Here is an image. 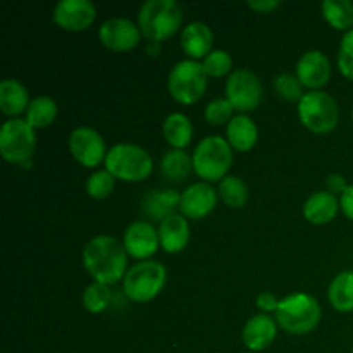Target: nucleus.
I'll list each match as a JSON object with an SVG mask.
<instances>
[{
  "label": "nucleus",
  "mask_w": 353,
  "mask_h": 353,
  "mask_svg": "<svg viewBox=\"0 0 353 353\" xmlns=\"http://www.w3.org/2000/svg\"><path fill=\"white\" fill-rule=\"evenodd\" d=\"M68 145L72 159L78 164L90 169L97 168L102 162H105L107 152H109L102 134L90 126L74 128L71 131V134H69Z\"/></svg>",
  "instance_id": "9b49d317"
},
{
  "label": "nucleus",
  "mask_w": 353,
  "mask_h": 353,
  "mask_svg": "<svg viewBox=\"0 0 353 353\" xmlns=\"http://www.w3.org/2000/svg\"><path fill=\"white\" fill-rule=\"evenodd\" d=\"M341 210L340 207V199L333 193L326 192H316L305 200L303 203V217L305 221H309L314 226H324V224H330L331 221H334V217L338 216V212Z\"/></svg>",
  "instance_id": "aec40b11"
},
{
  "label": "nucleus",
  "mask_w": 353,
  "mask_h": 353,
  "mask_svg": "<svg viewBox=\"0 0 353 353\" xmlns=\"http://www.w3.org/2000/svg\"><path fill=\"white\" fill-rule=\"evenodd\" d=\"M193 171L205 183L223 181L233 165V148L226 138L212 134L199 141L193 150Z\"/></svg>",
  "instance_id": "20e7f679"
},
{
  "label": "nucleus",
  "mask_w": 353,
  "mask_h": 353,
  "mask_svg": "<svg viewBox=\"0 0 353 353\" xmlns=\"http://www.w3.org/2000/svg\"><path fill=\"white\" fill-rule=\"evenodd\" d=\"M348 183H347V178H345L343 174H338V172H333V174H330L326 178V192L333 193V195H343L345 190L348 188Z\"/></svg>",
  "instance_id": "e433bc0d"
},
{
  "label": "nucleus",
  "mask_w": 353,
  "mask_h": 353,
  "mask_svg": "<svg viewBox=\"0 0 353 353\" xmlns=\"http://www.w3.org/2000/svg\"><path fill=\"white\" fill-rule=\"evenodd\" d=\"M116 186V178L107 169H100L86 179V193L93 200H105Z\"/></svg>",
  "instance_id": "2f4dec72"
},
{
  "label": "nucleus",
  "mask_w": 353,
  "mask_h": 353,
  "mask_svg": "<svg viewBox=\"0 0 353 353\" xmlns=\"http://www.w3.org/2000/svg\"><path fill=\"white\" fill-rule=\"evenodd\" d=\"M241 353H254V352H241Z\"/></svg>",
  "instance_id": "a19ab883"
},
{
  "label": "nucleus",
  "mask_w": 353,
  "mask_h": 353,
  "mask_svg": "<svg viewBox=\"0 0 353 353\" xmlns=\"http://www.w3.org/2000/svg\"><path fill=\"white\" fill-rule=\"evenodd\" d=\"M181 24L183 7L176 0H147L138 10V28L154 43L174 37Z\"/></svg>",
  "instance_id": "f03ea898"
},
{
  "label": "nucleus",
  "mask_w": 353,
  "mask_h": 353,
  "mask_svg": "<svg viewBox=\"0 0 353 353\" xmlns=\"http://www.w3.org/2000/svg\"><path fill=\"white\" fill-rule=\"evenodd\" d=\"M350 116H352V123H353V107H352V112H350Z\"/></svg>",
  "instance_id": "ea45409f"
},
{
  "label": "nucleus",
  "mask_w": 353,
  "mask_h": 353,
  "mask_svg": "<svg viewBox=\"0 0 353 353\" xmlns=\"http://www.w3.org/2000/svg\"><path fill=\"white\" fill-rule=\"evenodd\" d=\"M219 199L226 203L230 209H241L247 205L248 199H250V192L248 186L240 176L228 174L223 181L219 183Z\"/></svg>",
  "instance_id": "c85d7f7f"
},
{
  "label": "nucleus",
  "mask_w": 353,
  "mask_h": 353,
  "mask_svg": "<svg viewBox=\"0 0 353 353\" xmlns=\"http://www.w3.org/2000/svg\"><path fill=\"white\" fill-rule=\"evenodd\" d=\"M279 302H281V300H279L274 293L262 292L257 295L255 305H257V309L261 310V314H271V312H276V310H278Z\"/></svg>",
  "instance_id": "c9c22d12"
},
{
  "label": "nucleus",
  "mask_w": 353,
  "mask_h": 353,
  "mask_svg": "<svg viewBox=\"0 0 353 353\" xmlns=\"http://www.w3.org/2000/svg\"><path fill=\"white\" fill-rule=\"evenodd\" d=\"M37 148V130L26 119H7L0 128V155L9 164H26Z\"/></svg>",
  "instance_id": "1a4fd4ad"
},
{
  "label": "nucleus",
  "mask_w": 353,
  "mask_h": 353,
  "mask_svg": "<svg viewBox=\"0 0 353 353\" xmlns=\"http://www.w3.org/2000/svg\"><path fill=\"white\" fill-rule=\"evenodd\" d=\"M226 99L234 110L248 114L261 105L264 99V86L261 79L250 69H234L226 81Z\"/></svg>",
  "instance_id": "9d476101"
},
{
  "label": "nucleus",
  "mask_w": 353,
  "mask_h": 353,
  "mask_svg": "<svg viewBox=\"0 0 353 353\" xmlns=\"http://www.w3.org/2000/svg\"><path fill=\"white\" fill-rule=\"evenodd\" d=\"M296 114L303 128L316 134H327L340 123V107L331 93L307 92L296 103Z\"/></svg>",
  "instance_id": "0eeeda50"
},
{
  "label": "nucleus",
  "mask_w": 353,
  "mask_h": 353,
  "mask_svg": "<svg viewBox=\"0 0 353 353\" xmlns=\"http://www.w3.org/2000/svg\"><path fill=\"white\" fill-rule=\"evenodd\" d=\"M323 17L333 30L350 31L353 30V2L352 0H324Z\"/></svg>",
  "instance_id": "cd10ccee"
},
{
  "label": "nucleus",
  "mask_w": 353,
  "mask_h": 353,
  "mask_svg": "<svg viewBox=\"0 0 353 353\" xmlns=\"http://www.w3.org/2000/svg\"><path fill=\"white\" fill-rule=\"evenodd\" d=\"M179 203H181V195L176 190H154V192H148L141 200V209L148 219L162 223L165 217L176 214Z\"/></svg>",
  "instance_id": "5701e85b"
},
{
  "label": "nucleus",
  "mask_w": 353,
  "mask_h": 353,
  "mask_svg": "<svg viewBox=\"0 0 353 353\" xmlns=\"http://www.w3.org/2000/svg\"><path fill=\"white\" fill-rule=\"evenodd\" d=\"M296 78L303 85V88H309L310 92L323 90L330 83L333 69L327 55L321 50H307L300 55L295 68Z\"/></svg>",
  "instance_id": "dca6fc26"
},
{
  "label": "nucleus",
  "mask_w": 353,
  "mask_h": 353,
  "mask_svg": "<svg viewBox=\"0 0 353 353\" xmlns=\"http://www.w3.org/2000/svg\"><path fill=\"white\" fill-rule=\"evenodd\" d=\"M162 137L176 150H185L193 140V124L183 112H172L162 123Z\"/></svg>",
  "instance_id": "b1692460"
},
{
  "label": "nucleus",
  "mask_w": 353,
  "mask_h": 353,
  "mask_svg": "<svg viewBox=\"0 0 353 353\" xmlns=\"http://www.w3.org/2000/svg\"><path fill=\"white\" fill-rule=\"evenodd\" d=\"M159 241L165 254H179L190 243V223L183 214L176 212L159 223Z\"/></svg>",
  "instance_id": "a211bd4d"
},
{
  "label": "nucleus",
  "mask_w": 353,
  "mask_h": 353,
  "mask_svg": "<svg viewBox=\"0 0 353 353\" xmlns=\"http://www.w3.org/2000/svg\"><path fill=\"white\" fill-rule=\"evenodd\" d=\"M168 283V269L159 261H141L128 269L123 279L124 295L134 303H148L157 299Z\"/></svg>",
  "instance_id": "423d86ee"
},
{
  "label": "nucleus",
  "mask_w": 353,
  "mask_h": 353,
  "mask_svg": "<svg viewBox=\"0 0 353 353\" xmlns=\"http://www.w3.org/2000/svg\"><path fill=\"white\" fill-rule=\"evenodd\" d=\"M340 207L341 212L345 214V217L353 221V183L345 190L343 195L340 196Z\"/></svg>",
  "instance_id": "58836bf2"
},
{
  "label": "nucleus",
  "mask_w": 353,
  "mask_h": 353,
  "mask_svg": "<svg viewBox=\"0 0 353 353\" xmlns=\"http://www.w3.org/2000/svg\"><path fill=\"white\" fill-rule=\"evenodd\" d=\"M179 43L188 59L200 62V59L203 61L212 52L214 33L209 24L202 23V21H193L188 26L183 28Z\"/></svg>",
  "instance_id": "6ab92c4d"
},
{
  "label": "nucleus",
  "mask_w": 353,
  "mask_h": 353,
  "mask_svg": "<svg viewBox=\"0 0 353 353\" xmlns=\"http://www.w3.org/2000/svg\"><path fill=\"white\" fill-rule=\"evenodd\" d=\"M203 117L212 126H223V124H230V121L234 117V107L231 105L230 100L224 99H214L205 105V112Z\"/></svg>",
  "instance_id": "72a5a7b5"
},
{
  "label": "nucleus",
  "mask_w": 353,
  "mask_h": 353,
  "mask_svg": "<svg viewBox=\"0 0 353 353\" xmlns=\"http://www.w3.org/2000/svg\"><path fill=\"white\" fill-rule=\"evenodd\" d=\"M30 92L19 79L6 78L0 81V110L9 119H16L26 114L30 107Z\"/></svg>",
  "instance_id": "412c9836"
},
{
  "label": "nucleus",
  "mask_w": 353,
  "mask_h": 353,
  "mask_svg": "<svg viewBox=\"0 0 353 353\" xmlns=\"http://www.w3.org/2000/svg\"><path fill=\"white\" fill-rule=\"evenodd\" d=\"M247 7L259 14H271L281 7V0H250Z\"/></svg>",
  "instance_id": "4c0bfd02"
},
{
  "label": "nucleus",
  "mask_w": 353,
  "mask_h": 353,
  "mask_svg": "<svg viewBox=\"0 0 353 353\" xmlns=\"http://www.w3.org/2000/svg\"><path fill=\"white\" fill-rule=\"evenodd\" d=\"M278 323L269 314H255L241 330V341L248 352L259 353L271 347L278 338Z\"/></svg>",
  "instance_id": "f3484780"
},
{
  "label": "nucleus",
  "mask_w": 353,
  "mask_h": 353,
  "mask_svg": "<svg viewBox=\"0 0 353 353\" xmlns=\"http://www.w3.org/2000/svg\"><path fill=\"white\" fill-rule=\"evenodd\" d=\"M327 300L338 312H353V271H341L327 288Z\"/></svg>",
  "instance_id": "393cba45"
},
{
  "label": "nucleus",
  "mask_w": 353,
  "mask_h": 353,
  "mask_svg": "<svg viewBox=\"0 0 353 353\" xmlns=\"http://www.w3.org/2000/svg\"><path fill=\"white\" fill-rule=\"evenodd\" d=\"M193 171V159L188 152L171 148L161 159V174L171 183H183Z\"/></svg>",
  "instance_id": "a878e982"
},
{
  "label": "nucleus",
  "mask_w": 353,
  "mask_h": 353,
  "mask_svg": "<svg viewBox=\"0 0 353 353\" xmlns=\"http://www.w3.org/2000/svg\"><path fill=\"white\" fill-rule=\"evenodd\" d=\"M352 353H353V348H352Z\"/></svg>",
  "instance_id": "79ce46f5"
},
{
  "label": "nucleus",
  "mask_w": 353,
  "mask_h": 353,
  "mask_svg": "<svg viewBox=\"0 0 353 353\" xmlns=\"http://www.w3.org/2000/svg\"><path fill=\"white\" fill-rule=\"evenodd\" d=\"M105 169L116 179L126 183L145 181L154 171L152 155L134 143H117L107 152Z\"/></svg>",
  "instance_id": "39448f33"
},
{
  "label": "nucleus",
  "mask_w": 353,
  "mask_h": 353,
  "mask_svg": "<svg viewBox=\"0 0 353 353\" xmlns=\"http://www.w3.org/2000/svg\"><path fill=\"white\" fill-rule=\"evenodd\" d=\"M95 17L97 7L92 0H61L52 10V21L69 33L88 30Z\"/></svg>",
  "instance_id": "f8f14e48"
},
{
  "label": "nucleus",
  "mask_w": 353,
  "mask_h": 353,
  "mask_svg": "<svg viewBox=\"0 0 353 353\" xmlns=\"http://www.w3.org/2000/svg\"><path fill=\"white\" fill-rule=\"evenodd\" d=\"M141 31L138 23L128 17H110L99 28V38L105 48L112 52H130L141 41Z\"/></svg>",
  "instance_id": "ddd939ff"
},
{
  "label": "nucleus",
  "mask_w": 353,
  "mask_h": 353,
  "mask_svg": "<svg viewBox=\"0 0 353 353\" xmlns=\"http://www.w3.org/2000/svg\"><path fill=\"white\" fill-rule=\"evenodd\" d=\"M207 79L209 76L203 71L202 62L192 59L176 62L168 76L169 95L181 105H193L205 95Z\"/></svg>",
  "instance_id": "6e6552de"
},
{
  "label": "nucleus",
  "mask_w": 353,
  "mask_h": 353,
  "mask_svg": "<svg viewBox=\"0 0 353 353\" xmlns=\"http://www.w3.org/2000/svg\"><path fill=\"white\" fill-rule=\"evenodd\" d=\"M202 65L209 78H224V76H230L234 71L233 57H231L230 52L223 50V48L210 52L202 61Z\"/></svg>",
  "instance_id": "7c9ffc66"
},
{
  "label": "nucleus",
  "mask_w": 353,
  "mask_h": 353,
  "mask_svg": "<svg viewBox=\"0 0 353 353\" xmlns=\"http://www.w3.org/2000/svg\"><path fill=\"white\" fill-rule=\"evenodd\" d=\"M128 252L117 238L97 234L83 248V268L95 283L112 286L123 281L128 272Z\"/></svg>",
  "instance_id": "f257e3e1"
},
{
  "label": "nucleus",
  "mask_w": 353,
  "mask_h": 353,
  "mask_svg": "<svg viewBox=\"0 0 353 353\" xmlns=\"http://www.w3.org/2000/svg\"><path fill=\"white\" fill-rule=\"evenodd\" d=\"M219 200V192L210 183L196 181L181 193L179 214L190 221H200L214 212Z\"/></svg>",
  "instance_id": "2eb2a0df"
},
{
  "label": "nucleus",
  "mask_w": 353,
  "mask_h": 353,
  "mask_svg": "<svg viewBox=\"0 0 353 353\" xmlns=\"http://www.w3.org/2000/svg\"><path fill=\"white\" fill-rule=\"evenodd\" d=\"M323 309L316 296L309 293H292L279 302L276 310V323L288 334L302 336L319 326Z\"/></svg>",
  "instance_id": "7ed1b4c3"
},
{
  "label": "nucleus",
  "mask_w": 353,
  "mask_h": 353,
  "mask_svg": "<svg viewBox=\"0 0 353 353\" xmlns=\"http://www.w3.org/2000/svg\"><path fill=\"white\" fill-rule=\"evenodd\" d=\"M123 245L128 255L138 262L150 261L161 247L159 231L150 221H133L124 231Z\"/></svg>",
  "instance_id": "4468645a"
},
{
  "label": "nucleus",
  "mask_w": 353,
  "mask_h": 353,
  "mask_svg": "<svg viewBox=\"0 0 353 353\" xmlns=\"http://www.w3.org/2000/svg\"><path fill=\"white\" fill-rule=\"evenodd\" d=\"M272 85H274L276 93H278L283 100H286V102L299 103L300 100H302V97L305 95V93H303V85L300 83V79L296 78V74L281 72V74L276 76Z\"/></svg>",
  "instance_id": "473e14b6"
},
{
  "label": "nucleus",
  "mask_w": 353,
  "mask_h": 353,
  "mask_svg": "<svg viewBox=\"0 0 353 353\" xmlns=\"http://www.w3.org/2000/svg\"><path fill=\"white\" fill-rule=\"evenodd\" d=\"M57 102H55L52 97L40 95L31 99L24 119L28 121V124H30L33 130H45V128H48L55 119H57Z\"/></svg>",
  "instance_id": "bb28decb"
},
{
  "label": "nucleus",
  "mask_w": 353,
  "mask_h": 353,
  "mask_svg": "<svg viewBox=\"0 0 353 353\" xmlns=\"http://www.w3.org/2000/svg\"><path fill=\"white\" fill-rule=\"evenodd\" d=\"M226 140L234 152H250L259 141V128L248 114H236L226 126Z\"/></svg>",
  "instance_id": "4be33fe9"
},
{
  "label": "nucleus",
  "mask_w": 353,
  "mask_h": 353,
  "mask_svg": "<svg viewBox=\"0 0 353 353\" xmlns=\"http://www.w3.org/2000/svg\"><path fill=\"white\" fill-rule=\"evenodd\" d=\"M336 64L340 74L353 81V30L347 31L341 37L340 47H338Z\"/></svg>",
  "instance_id": "f704fd0d"
},
{
  "label": "nucleus",
  "mask_w": 353,
  "mask_h": 353,
  "mask_svg": "<svg viewBox=\"0 0 353 353\" xmlns=\"http://www.w3.org/2000/svg\"><path fill=\"white\" fill-rule=\"evenodd\" d=\"M110 299V286L102 285V283H90L85 290H83L81 302L83 307L88 310L90 314H100L109 307Z\"/></svg>",
  "instance_id": "c756f323"
}]
</instances>
